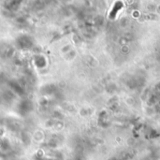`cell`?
<instances>
[{
	"mask_svg": "<svg viewBox=\"0 0 160 160\" xmlns=\"http://www.w3.org/2000/svg\"><path fill=\"white\" fill-rule=\"evenodd\" d=\"M122 6H123V5H122V3H120V2H118L117 4L115 5V7H114V8H113L112 12H111V14H110V17H111V18H112L113 16L115 15V13H116V12L118 11V9L122 8Z\"/></svg>",
	"mask_w": 160,
	"mask_h": 160,
	"instance_id": "obj_1",
	"label": "cell"
}]
</instances>
